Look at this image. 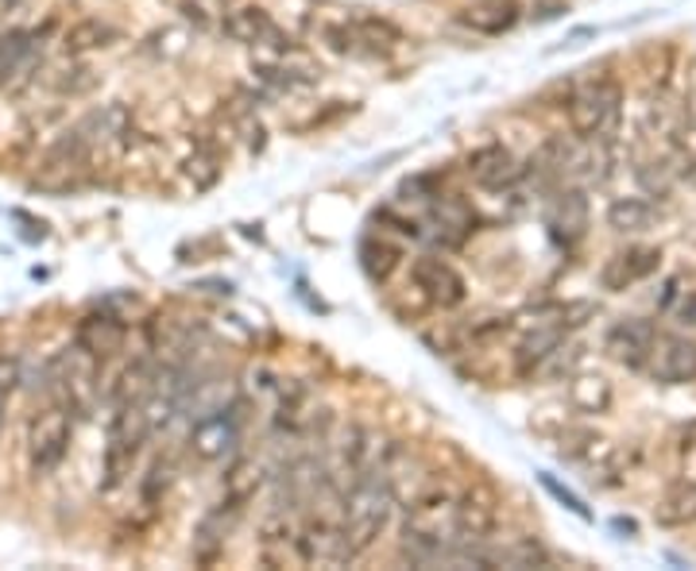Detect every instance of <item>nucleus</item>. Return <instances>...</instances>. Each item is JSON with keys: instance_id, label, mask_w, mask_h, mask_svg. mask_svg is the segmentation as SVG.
<instances>
[{"instance_id": "9", "label": "nucleus", "mask_w": 696, "mask_h": 571, "mask_svg": "<svg viewBox=\"0 0 696 571\" xmlns=\"http://www.w3.org/2000/svg\"><path fill=\"white\" fill-rule=\"evenodd\" d=\"M650 378L665 386H688L696 383V340L693 337H673V332H657L654 352L646 363Z\"/></svg>"}, {"instance_id": "2", "label": "nucleus", "mask_w": 696, "mask_h": 571, "mask_svg": "<svg viewBox=\"0 0 696 571\" xmlns=\"http://www.w3.org/2000/svg\"><path fill=\"white\" fill-rule=\"evenodd\" d=\"M619 124H623V86L616 78H596L573 94L569 128L577 140L616 143Z\"/></svg>"}, {"instance_id": "10", "label": "nucleus", "mask_w": 696, "mask_h": 571, "mask_svg": "<svg viewBox=\"0 0 696 571\" xmlns=\"http://www.w3.org/2000/svg\"><path fill=\"white\" fill-rule=\"evenodd\" d=\"M453 525L460 545H483L499 529V506L488 491H460L453 498Z\"/></svg>"}, {"instance_id": "22", "label": "nucleus", "mask_w": 696, "mask_h": 571, "mask_svg": "<svg viewBox=\"0 0 696 571\" xmlns=\"http://www.w3.org/2000/svg\"><path fill=\"white\" fill-rule=\"evenodd\" d=\"M74 132H78L89 147H97V143H112L117 135H128V109L124 105H101V109L89 112Z\"/></svg>"}, {"instance_id": "24", "label": "nucleus", "mask_w": 696, "mask_h": 571, "mask_svg": "<svg viewBox=\"0 0 696 571\" xmlns=\"http://www.w3.org/2000/svg\"><path fill=\"white\" fill-rule=\"evenodd\" d=\"M657 209L646 201V197H616V201L608 205V228H616V232L623 235H639L646 232L650 224H654Z\"/></svg>"}, {"instance_id": "30", "label": "nucleus", "mask_w": 696, "mask_h": 571, "mask_svg": "<svg viewBox=\"0 0 696 571\" xmlns=\"http://www.w3.org/2000/svg\"><path fill=\"white\" fill-rule=\"evenodd\" d=\"M186 174L194 178V189H209L221 178V155H217L214 147H202L198 155L186 163Z\"/></svg>"}, {"instance_id": "1", "label": "nucleus", "mask_w": 696, "mask_h": 571, "mask_svg": "<svg viewBox=\"0 0 696 571\" xmlns=\"http://www.w3.org/2000/svg\"><path fill=\"white\" fill-rule=\"evenodd\" d=\"M340 502H345V517H340V525H345L348 548H352V556H365L368 548L388 532L391 514H395V506H399L395 494H391V486H388V479H383L380 463H376L372 471H365L357 483L348 486Z\"/></svg>"}, {"instance_id": "35", "label": "nucleus", "mask_w": 696, "mask_h": 571, "mask_svg": "<svg viewBox=\"0 0 696 571\" xmlns=\"http://www.w3.org/2000/svg\"><path fill=\"white\" fill-rule=\"evenodd\" d=\"M17 383H20V363L0 360V429H4V402H9V394Z\"/></svg>"}, {"instance_id": "8", "label": "nucleus", "mask_w": 696, "mask_h": 571, "mask_svg": "<svg viewBox=\"0 0 696 571\" xmlns=\"http://www.w3.org/2000/svg\"><path fill=\"white\" fill-rule=\"evenodd\" d=\"M294 556L302 563H325V568H340V563L357 560L352 548H348L345 525L329 521V517H317L306 529L294 532Z\"/></svg>"}, {"instance_id": "11", "label": "nucleus", "mask_w": 696, "mask_h": 571, "mask_svg": "<svg viewBox=\"0 0 696 571\" xmlns=\"http://www.w3.org/2000/svg\"><path fill=\"white\" fill-rule=\"evenodd\" d=\"M468 178L488 194H503V189L522 182V163L503 147V143H488V147L468 155Z\"/></svg>"}, {"instance_id": "5", "label": "nucleus", "mask_w": 696, "mask_h": 571, "mask_svg": "<svg viewBox=\"0 0 696 571\" xmlns=\"http://www.w3.org/2000/svg\"><path fill=\"white\" fill-rule=\"evenodd\" d=\"M70 437H74V421L70 409L63 402L47 406L40 417L32 421V432H28V460H32L35 475H51L58 463L70 452Z\"/></svg>"}, {"instance_id": "18", "label": "nucleus", "mask_w": 696, "mask_h": 571, "mask_svg": "<svg viewBox=\"0 0 696 571\" xmlns=\"http://www.w3.org/2000/svg\"><path fill=\"white\" fill-rule=\"evenodd\" d=\"M488 568H554V556L539 537H514L503 548H483Z\"/></svg>"}, {"instance_id": "21", "label": "nucleus", "mask_w": 696, "mask_h": 571, "mask_svg": "<svg viewBox=\"0 0 696 571\" xmlns=\"http://www.w3.org/2000/svg\"><path fill=\"white\" fill-rule=\"evenodd\" d=\"M519 12L522 9L514 0H480V4H472L468 12H460V24H468L472 32H483V35H499L507 32V28H514Z\"/></svg>"}, {"instance_id": "6", "label": "nucleus", "mask_w": 696, "mask_h": 571, "mask_svg": "<svg viewBox=\"0 0 696 571\" xmlns=\"http://www.w3.org/2000/svg\"><path fill=\"white\" fill-rule=\"evenodd\" d=\"M411 278H414V290H418L434 309H457L460 301L468 298V286H465V278H460V271L437 255L414 259Z\"/></svg>"}, {"instance_id": "25", "label": "nucleus", "mask_w": 696, "mask_h": 571, "mask_svg": "<svg viewBox=\"0 0 696 571\" xmlns=\"http://www.w3.org/2000/svg\"><path fill=\"white\" fill-rule=\"evenodd\" d=\"M112 43H117V28L94 17V20H81V24H74L70 32H66L63 47H66V55H89V51L112 47Z\"/></svg>"}, {"instance_id": "33", "label": "nucleus", "mask_w": 696, "mask_h": 571, "mask_svg": "<svg viewBox=\"0 0 696 571\" xmlns=\"http://www.w3.org/2000/svg\"><path fill=\"white\" fill-rule=\"evenodd\" d=\"M166 486H171V463L159 460L155 468H151L148 483H143V498H148V502H159V498L166 494Z\"/></svg>"}, {"instance_id": "7", "label": "nucleus", "mask_w": 696, "mask_h": 571, "mask_svg": "<svg viewBox=\"0 0 696 571\" xmlns=\"http://www.w3.org/2000/svg\"><path fill=\"white\" fill-rule=\"evenodd\" d=\"M240 425H244V417H240V406L214 409V414H206V417H202V421L191 429V452L198 455L202 463L225 460V455L237 452V444H240Z\"/></svg>"}, {"instance_id": "12", "label": "nucleus", "mask_w": 696, "mask_h": 571, "mask_svg": "<svg viewBox=\"0 0 696 571\" xmlns=\"http://www.w3.org/2000/svg\"><path fill=\"white\" fill-rule=\"evenodd\" d=\"M657 266H662V251L634 243V248L616 251V255L603 263L600 282H603V290L623 294V290H631V286H639V282H646L650 274L657 271Z\"/></svg>"}, {"instance_id": "16", "label": "nucleus", "mask_w": 696, "mask_h": 571, "mask_svg": "<svg viewBox=\"0 0 696 571\" xmlns=\"http://www.w3.org/2000/svg\"><path fill=\"white\" fill-rule=\"evenodd\" d=\"M225 35L244 43V47H260V43H268V47H275V51L291 47V40L279 32L275 20H271L260 4H248V9L229 12V17H225Z\"/></svg>"}, {"instance_id": "29", "label": "nucleus", "mask_w": 696, "mask_h": 571, "mask_svg": "<svg viewBox=\"0 0 696 571\" xmlns=\"http://www.w3.org/2000/svg\"><path fill=\"white\" fill-rule=\"evenodd\" d=\"M24 55H28V35H24V32L0 35V86H4V81H9L12 74L20 70Z\"/></svg>"}, {"instance_id": "28", "label": "nucleus", "mask_w": 696, "mask_h": 571, "mask_svg": "<svg viewBox=\"0 0 696 571\" xmlns=\"http://www.w3.org/2000/svg\"><path fill=\"white\" fill-rule=\"evenodd\" d=\"M263 483V468L255 460H240L237 468L229 471V479H225V486H229V502L232 506H244L248 498H252L255 491H260Z\"/></svg>"}, {"instance_id": "17", "label": "nucleus", "mask_w": 696, "mask_h": 571, "mask_svg": "<svg viewBox=\"0 0 696 571\" xmlns=\"http://www.w3.org/2000/svg\"><path fill=\"white\" fill-rule=\"evenodd\" d=\"M124 321H117V317L109 314H89L86 321L78 325V344L86 348V352H94L97 360H109V355H117L120 348H124Z\"/></svg>"}, {"instance_id": "14", "label": "nucleus", "mask_w": 696, "mask_h": 571, "mask_svg": "<svg viewBox=\"0 0 696 571\" xmlns=\"http://www.w3.org/2000/svg\"><path fill=\"white\" fill-rule=\"evenodd\" d=\"M546 228L557 243H565V248H573V243L585 240L588 235V197H585V189H577V186L557 189L554 201H550V209H546Z\"/></svg>"}, {"instance_id": "26", "label": "nucleus", "mask_w": 696, "mask_h": 571, "mask_svg": "<svg viewBox=\"0 0 696 571\" xmlns=\"http://www.w3.org/2000/svg\"><path fill=\"white\" fill-rule=\"evenodd\" d=\"M360 259H365V271L372 282H388L391 271L399 266V259H403V251L395 248V243L380 240V235H372V240H365V248H360Z\"/></svg>"}, {"instance_id": "37", "label": "nucleus", "mask_w": 696, "mask_h": 571, "mask_svg": "<svg viewBox=\"0 0 696 571\" xmlns=\"http://www.w3.org/2000/svg\"><path fill=\"white\" fill-rule=\"evenodd\" d=\"M681 452H696V421L685 425V432H681Z\"/></svg>"}, {"instance_id": "3", "label": "nucleus", "mask_w": 696, "mask_h": 571, "mask_svg": "<svg viewBox=\"0 0 696 571\" xmlns=\"http://www.w3.org/2000/svg\"><path fill=\"white\" fill-rule=\"evenodd\" d=\"M151 414L140 402H117L109 421V444H105V486H117L132 471L140 448L151 437Z\"/></svg>"}, {"instance_id": "27", "label": "nucleus", "mask_w": 696, "mask_h": 571, "mask_svg": "<svg viewBox=\"0 0 696 571\" xmlns=\"http://www.w3.org/2000/svg\"><path fill=\"white\" fill-rule=\"evenodd\" d=\"M634 178L650 197H665L673 189V178H677V163L673 158H639Z\"/></svg>"}, {"instance_id": "32", "label": "nucleus", "mask_w": 696, "mask_h": 571, "mask_svg": "<svg viewBox=\"0 0 696 571\" xmlns=\"http://www.w3.org/2000/svg\"><path fill=\"white\" fill-rule=\"evenodd\" d=\"M94 86H97V74L89 70V66H74V70H66V78H58V94H70V97L89 94Z\"/></svg>"}, {"instance_id": "31", "label": "nucleus", "mask_w": 696, "mask_h": 571, "mask_svg": "<svg viewBox=\"0 0 696 571\" xmlns=\"http://www.w3.org/2000/svg\"><path fill=\"white\" fill-rule=\"evenodd\" d=\"M352 28H357V35H360V40H365L372 51H380V47H383V51H391V47L399 43V32L388 24V20H360V24H352Z\"/></svg>"}, {"instance_id": "36", "label": "nucleus", "mask_w": 696, "mask_h": 571, "mask_svg": "<svg viewBox=\"0 0 696 571\" xmlns=\"http://www.w3.org/2000/svg\"><path fill=\"white\" fill-rule=\"evenodd\" d=\"M542 486H546V491L554 494V498H562L565 506H569V509H573V514H577V517H588V509L580 506V498H577V494H569V491H565V486H557V483H554V479H550V475L542 479Z\"/></svg>"}, {"instance_id": "4", "label": "nucleus", "mask_w": 696, "mask_h": 571, "mask_svg": "<svg viewBox=\"0 0 696 571\" xmlns=\"http://www.w3.org/2000/svg\"><path fill=\"white\" fill-rule=\"evenodd\" d=\"M86 171H89V143L81 140L78 132H66L63 140L43 155L32 186L43 189V194H74V189H81V182H86Z\"/></svg>"}, {"instance_id": "20", "label": "nucleus", "mask_w": 696, "mask_h": 571, "mask_svg": "<svg viewBox=\"0 0 696 571\" xmlns=\"http://www.w3.org/2000/svg\"><path fill=\"white\" fill-rule=\"evenodd\" d=\"M434 224H437V240L445 248H460L476 232V212L460 197H442L434 205Z\"/></svg>"}, {"instance_id": "15", "label": "nucleus", "mask_w": 696, "mask_h": 571, "mask_svg": "<svg viewBox=\"0 0 696 571\" xmlns=\"http://www.w3.org/2000/svg\"><path fill=\"white\" fill-rule=\"evenodd\" d=\"M654 340H657L654 321L627 317V321H619L616 329L608 332V355L631 371H646L650 352H654Z\"/></svg>"}, {"instance_id": "13", "label": "nucleus", "mask_w": 696, "mask_h": 571, "mask_svg": "<svg viewBox=\"0 0 696 571\" xmlns=\"http://www.w3.org/2000/svg\"><path fill=\"white\" fill-rule=\"evenodd\" d=\"M565 337H569V325H565L562 309H557L554 317H542V321H534L531 329L522 332L519 344H514V363H519L522 375L539 371L542 360H550V355H554L557 348L565 344Z\"/></svg>"}, {"instance_id": "23", "label": "nucleus", "mask_w": 696, "mask_h": 571, "mask_svg": "<svg viewBox=\"0 0 696 571\" xmlns=\"http://www.w3.org/2000/svg\"><path fill=\"white\" fill-rule=\"evenodd\" d=\"M611 398H616V391H611V383L603 375H573L569 402H573V409H577V414H588V417L608 414Z\"/></svg>"}, {"instance_id": "19", "label": "nucleus", "mask_w": 696, "mask_h": 571, "mask_svg": "<svg viewBox=\"0 0 696 571\" xmlns=\"http://www.w3.org/2000/svg\"><path fill=\"white\" fill-rule=\"evenodd\" d=\"M654 521L662 529H685V525L696 521V479H681L657 498Z\"/></svg>"}, {"instance_id": "34", "label": "nucleus", "mask_w": 696, "mask_h": 571, "mask_svg": "<svg viewBox=\"0 0 696 571\" xmlns=\"http://www.w3.org/2000/svg\"><path fill=\"white\" fill-rule=\"evenodd\" d=\"M673 317H677V329L685 332V337L696 340V290L681 294L677 309H673Z\"/></svg>"}]
</instances>
